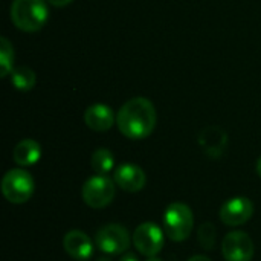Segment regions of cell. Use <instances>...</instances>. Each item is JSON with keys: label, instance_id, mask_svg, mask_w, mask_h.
<instances>
[{"label": "cell", "instance_id": "obj_17", "mask_svg": "<svg viewBox=\"0 0 261 261\" xmlns=\"http://www.w3.org/2000/svg\"><path fill=\"white\" fill-rule=\"evenodd\" d=\"M12 61H14V49L12 44L8 41V38H0V76L5 78L12 70Z\"/></svg>", "mask_w": 261, "mask_h": 261}, {"label": "cell", "instance_id": "obj_20", "mask_svg": "<svg viewBox=\"0 0 261 261\" xmlns=\"http://www.w3.org/2000/svg\"><path fill=\"white\" fill-rule=\"evenodd\" d=\"M119 261H138V258H136L133 254H124V255H122V258H121Z\"/></svg>", "mask_w": 261, "mask_h": 261}, {"label": "cell", "instance_id": "obj_4", "mask_svg": "<svg viewBox=\"0 0 261 261\" xmlns=\"http://www.w3.org/2000/svg\"><path fill=\"white\" fill-rule=\"evenodd\" d=\"M35 191L34 177L23 168L9 170L2 179V193L5 199L14 205L28 202Z\"/></svg>", "mask_w": 261, "mask_h": 261}, {"label": "cell", "instance_id": "obj_23", "mask_svg": "<svg viewBox=\"0 0 261 261\" xmlns=\"http://www.w3.org/2000/svg\"><path fill=\"white\" fill-rule=\"evenodd\" d=\"M147 261H162L161 258H158V257H148V260Z\"/></svg>", "mask_w": 261, "mask_h": 261}, {"label": "cell", "instance_id": "obj_1", "mask_svg": "<svg viewBox=\"0 0 261 261\" xmlns=\"http://www.w3.org/2000/svg\"><path fill=\"white\" fill-rule=\"evenodd\" d=\"M158 122V113L153 102L147 98L138 96L128 99L116 115V125L119 132L133 141L148 138Z\"/></svg>", "mask_w": 261, "mask_h": 261}, {"label": "cell", "instance_id": "obj_11", "mask_svg": "<svg viewBox=\"0 0 261 261\" xmlns=\"http://www.w3.org/2000/svg\"><path fill=\"white\" fill-rule=\"evenodd\" d=\"M63 248L72 258L80 261L89 260L93 254V243L83 231H69L63 239Z\"/></svg>", "mask_w": 261, "mask_h": 261}, {"label": "cell", "instance_id": "obj_12", "mask_svg": "<svg viewBox=\"0 0 261 261\" xmlns=\"http://www.w3.org/2000/svg\"><path fill=\"white\" fill-rule=\"evenodd\" d=\"M84 122L93 132H107L116 122L112 107L106 104H93L84 112Z\"/></svg>", "mask_w": 261, "mask_h": 261}, {"label": "cell", "instance_id": "obj_22", "mask_svg": "<svg viewBox=\"0 0 261 261\" xmlns=\"http://www.w3.org/2000/svg\"><path fill=\"white\" fill-rule=\"evenodd\" d=\"M255 171H257V174L261 177V156L260 159L257 161V165H255Z\"/></svg>", "mask_w": 261, "mask_h": 261}, {"label": "cell", "instance_id": "obj_18", "mask_svg": "<svg viewBox=\"0 0 261 261\" xmlns=\"http://www.w3.org/2000/svg\"><path fill=\"white\" fill-rule=\"evenodd\" d=\"M199 243L203 249H213L216 243V228L213 223H205L199 228Z\"/></svg>", "mask_w": 261, "mask_h": 261}, {"label": "cell", "instance_id": "obj_2", "mask_svg": "<svg viewBox=\"0 0 261 261\" xmlns=\"http://www.w3.org/2000/svg\"><path fill=\"white\" fill-rule=\"evenodd\" d=\"M47 18V0H14L11 5V20L20 31L37 32Z\"/></svg>", "mask_w": 261, "mask_h": 261}, {"label": "cell", "instance_id": "obj_13", "mask_svg": "<svg viewBox=\"0 0 261 261\" xmlns=\"http://www.w3.org/2000/svg\"><path fill=\"white\" fill-rule=\"evenodd\" d=\"M199 144L203 148V151L211 156V158H219L223 154L226 144H228V136L225 130L220 127H206L200 135H199Z\"/></svg>", "mask_w": 261, "mask_h": 261}, {"label": "cell", "instance_id": "obj_16", "mask_svg": "<svg viewBox=\"0 0 261 261\" xmlns=\"http://www.w3.org/2000/svg\"><path fill=\"white\" fill-rule=\"evenodd\" d=\"M115 167V158L110 150L98 148L92 154V168L96 174H107Z\"/></svg>", "mask_w": 261, "mask_h": 261}, {"label": "cell", "instance_id": "obj_21", "mask_svg": "<svg viewBox=\"0 0 261 261\" xmlns=\"http://www.w3.org/2000/svg\"><path fill=\"white\" fill-rule=\"evenodd\" d=\"M188 261H211L206 255H194V257H191Z\"/></svg>", "mask_w": 261, "mask_h": 261}, {"label": "cell", "instance_id": "obj_9", "mask_svg": "<svg viewBox=\"0 0 261 261\" xmlns=\"http://www.w3.org/2000/svg\"><path fill=\"white\" fill-rule=\"evenodd\" d=\"M254 214V203L248 197H232L226 200L219 213L222 223L226 226H240Z\"/></svg>", "mask_w": 261, "mask_h": 261}, {"label": "cell", "instance_id": "obj_6", "mask_svg": "<svg viewBox=\"0 0 261 261\" xmlns=\"http://www.w3.org/2000/svg\"><path fill=\"white\" fill-rule=\"evenodd\" d=\"M132 237L128 231L121 225H106L95 236V245L98 249L107 255H121L125 254L130 248Z\"/></svg>", "mask_w": 261, "mask_h": 261}, {"label": "cell", "instance_id": "obj_24", "mask_svg": "<svg viewBox=\"0 0 261 261\" xmlns=\"http://www.w3.org/2000/svg\"><path fill=\"white\" fill-rule=\"evenodd\" d=\"M98 261H110V258H106V257H102V258H99Z\"/></svg>", "mask_w": 261, "mask_h": 261}, {"label": "cell", "instance_id": "obj_19", "mask_svg": "<svg viewBox=\"0 0 261 261\" xmlns=\"http://www.w3.org/2000/svg\"><path fill=\"white\" fill-rule=\"evenodd\" d=\"M73 0H47V3H50L52 6H57V8H61V6H66L69 3H72Z\"/></svg>", "mask_w": 261, "mask_h": 261}, {"label": "cell", "instance_id": "obj_8", "mask_svg": "<svg viewBox=\"0 0 261 261\" xmlns=\"http://www.w3.org/2000/svg\"><path fill=\"white\" fill-rule=\"evenodd\" d=\"M222 252L226 261H252L255 246L249 234L232 231L223 239Z\"/></svg>", "mask_w": 261, "mask_h": 261}, {"label": "cell", "instance_id": "obj_7", "mask_svg": "<svg viewBox=\"0 0 261 261\" xmlns=\"http://www.w3.org/2000/svg\"><path fill=\"white\" fill-rule=\"evenodd\" d=\"M133 245L139 254L145 257H156L165 243L164 231L153 222L141 223L133 234Z\"/></svg>", "mask_w": 261, "mask_h": 261}, {"label": "cell", "instance_id": "obj_5", "mask_svg": "<svg viewBox=\"0 0 261 261\" xmlns=\"http://www.w3.org/2000/svg\"><path fill=\"white\" fill-rule=\"evenodd\" d=\"M115 180H112L107 174H95L89 177L81 190L84 203L93 210L109 206L115 199Z\"/></svg>", "mask_w": 261, "mask_h": 261}, {"label": "cell", "instance_id": "obj_10", "mask_svg": "<svg viewBox=\"0 0 261 261\" xmlns=\"http://www.w3.org/2000/svg\"><path fill=\"white\" fill-rule=\"evenodd\" d=\"M113 180L121 190L127 193H138L145 187L147 176L141 167L135 164H122L115 170Z\"/></svg>", "mask_w": 261, "mask_h": 261}, {"label": "cell", "instance_id": "obj_14", "mask_svg": "<svg viewBox=\"0 0 261 261\" xmlns=\"http://www.w3.org/2000/svg\"><path fill=\"white\" fill-rule=\"evenodd\" d=\"M41 158V147L34 139L20 141L12 151V159L20 167H32Z\"/></svg>", "mask_w": 261, "mask_h": 261}, {"label": "cell", "instance_id": "obj_3", "mask_svg": "<svg viewBox=\"0 0 261 261\" xmlns=\"http://www.w3.org/2000/svg\"><path fill=\"white\" fill-rule=\"evenodd\" d=\"M164 229L168 239L179 243L187 240L194 229V216L188 205L174 202L164 213Z\"/></svg>", "mask_w": 261, "mask_h": 261}, {"label": "cell", "instance_id": "obj_15", "mask_svg": "<svg viewBox=\"0 0 261 261\" xmlns=\"http://www.w3.org/2000/svg\"><path fill=\"white\" fill-rule=\"evenodd\" d=\"M11 78V84L21 92H28L31 89H34L35 83H37V75L31 67L26 66H18L15 69L11 70L9 73Z\"/></svg>", "mask_w": 261, "mask_h": 261}]
</instances>
